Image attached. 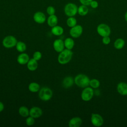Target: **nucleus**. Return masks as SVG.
<instances>
[{
	"mask_svg": "<svg viewBox=\"0 0 127 127\" xmlns=\"http://www.w3.org/2000/svg\"><path fill=\"white\" fill-rule=\"evenodd\" d=\"M77 6L71 2L67 3L64 8V12L65 14L68 17H72L75 16L77 13Z\"/></svg>",
	"mask_w": 127,
	"mask_h": 127,
	"instance_id": "20e7f679",
	"label": "nucleus"
},
{
	"mask_svg": "<svg viewBox=\"0 0 127 127\" xmlns=\"http://www.w3.org/2000/svg\"><path fill=\"white\" fill-rule=\"evenodd\" d=\"M83 32V28L80 25H76L71 27L69 30L70 35L74 38L79 37Z\"/></svg>",
	"mask_w": 127,
	"mask_h": 127,
	"instance_id": "1a4fd4ad",
	"label": "nucleus"
},
{
	"mask_svg": "<svg viewBox=\"0 0 127 127\" xmlns=\"http://www.w3.org/2000/svg\"><path fill=\"white\" fill-rule=\"evenodd\" d=\"M42 53L39 51L35 52L33 55V58L37 61H39L42 58Z\"/></svg>",
	"mask_w": 127,
	"mask_h": 127,
	"instance_id": "c85d7f7f",
	"label": "nucleus"
},
{
	"mask_svg": "<svg viewBox=\"0 0 127 127\" xmlns=\"http://www.w3.org/2000/svg\"><path fill=\"white\" fill-rule=\"evenodd\" d=\"M74 83L78 87L84 88L89 85L90 79L84 74H78L74 78Z\"/></svg>",
	"mask_w": 127,
	"mask_h": 127,
	"instance_id": "f03ea898",
	"label": "nucleus"
},
{
	"mask_svg": "<svg viewBox=\"0 0 127 127\" xmlns=\"http://www.w3.org/2000/svg\"><path fill=\"white\" fill-rule=\"evenodd\" d=\"M91 122L94 126L99 127L103 125L104 123V119L100 115L96 113H92Z\"/></svg>",
	"mask_w": 127,
	"mask_h": 127,
	"instance_id": "6e6552de",
	"label": "nucleus"
},
{
	"mask_svg": "<svg viewBox=\"0 0 127 127\" xmlns=\"http://www.w3.org/2000/svg\"><path fill=\"white\" fill-rule=\"evenodd\" d=\"M89 9L87 6L81 4L79 7H78L77 13L80 16H85L87 15L88 13Z\"/></svg>",
	"mask_w": 127,
	"mask_h": 127,
	"instance_id": "5701e85b",
	"label": "nucleus"
},
{
	"mask_svg": "<svg viewBox=\"0 0 127 127\" xmlns=\"http://www.w3.org/2000/svg\"><path fill=\"white\" fill-rule=\"evenodd\" d=\"M97 32L101 37L109 36L111 33V30L109 25L105 23H101L97 27Z\"/></svg>",
	"mask_w": 127,
	"mask_h": 127,
	"instance_id": "423d86ee",
	"label": "nucleus"
},
{
	"mask_svg": "<svg viewBox=\"0 0 127 127\" xmlns=\"http://www.w3.org/2000/svg\"><path fill=\"white\" fill-rule=\"evenodd\" d=\"M42 114V110L38 107H32L29 110V116L33 117L34 119L40 117Z\"/></svg>",
	"mask_w": 127,
	"mask_h": 127,
	"instance_id": "f8f14e48",
	"label": "nucleus"
},
{
	"mask_svg": "<svg viewBox=\"0 0 127 127\" xmlns=\"http://www.w3.org/2000/svg\"><path fill=\"white\" fill-rule=\"evenodd\" d=\"M73 52L71 50L64 49L60 53L58 57V61L61 64H65L70 61Z\"/></svg>",
	"mask_w": 127,
	"mask_h": 127,
	"instance_id": "f257e3e1",
	"label": "nucleus"
},
{
	"mask_svg": "<svg viewBox=\"0 0 127 127\" xmlns=\"http://www.w3.org/2000/svg\"><path fill=\"white\" fill-rule=\"evenodd\" d=\"M46 11H47V13L49 15H53V14H55V9L52 6H49L47 8Z\"/></svg>",
	"mask_w": 127,
	"mask_h": 127,
	"instance_id": "c756f323",
	"label": "nucleus"
},
{
	"mask_svg": "<svg viewBox=\"0 0 127 127\" xmlns=\"http://www.w3.org/2000/svg\"><path fill=\"white\" fill-rule=\"evenodd\" d=\"M58 18L55 14L49 15L47 19V24L50 27H54L57 25Z\"/></svg>",
	"mask_w": 127,
	"mask_h": 127,
	"instance_id": "a211bd4d",
	"label": "nucleus"
},
{
	"mask_svg": "<svg viewBox=\"0 0 127 127\" xmlns=\"http://www.w3.org/2000/svg\"><path fill=\"white\" fill-rule=\"evenodd\" d=\"M125 44V40L122 38H118L117 39L114 43V47L118 50H121L123 48Z\"/></svg>",
	"mask_w": 127,
	"mask_h": 127,
	"instance_id": "4be33fe9",
	"label": "nucleus"
},
{
	"mask_svg": "<svg viewBox=\"0 0 127 127\" xmlns=\"http://www.w3.org/2000/svg\"><path fill=\"white\" fill-rule=\"evenodd\" d=\"M51 32L55 36H60L63 34L64 29L62 26L57 25L52 27Z\"/></svg>",
	"mask_w": 127,
	"mask_h": 127,
	"instance_id": "6ab92c4d",
	"label": "nucleus"
},
{
	"mask_svg": "<svg viewBox=\"0 0 127 127\" xmlns=\"http://www.w3.org/2000/svg\"><path fill=\"white\" fill-rule=\"evenodd\" d=\"M100 85V81L95 78H93L92 79L90 80V82H89V85L92 88H98Z\"/></svg>",
	"mask_w": 127,
	"mask_h": 127,
	"instance_id": "bb28decb",
	"label": "nucleus"
},
{
	"mask_svg": "<svg viewBox=\"0 0 127 127\" xmlns=\"http://www.w3.org/2000/svg\"><path fill=\"white\" fill-rule=\"evenodd\" d=\"M64 47L68 50H72L74 46V41L71 38H67L64 41Z\"/></svg>",
	"mask_w": 127,
	"mask_h": 127,
	"instance_id": "aec40b11",
	"label": "nucleus"
},
{
	"mask_svg": "<svg viewBox=\"0 0 127 127\" xmlns=\"http://www.w3.org/2000/svg\"><path fill=\"white\" fill-rule=\"evenodd\" d=\"M53 48L56 52L60 53L65 48L64 41L61 39H56L53 42Z\"/></svg>",
	"mask_w": 127,
	"mask_h": 127,
	"instance_id": "9d476101",
	"label": "nucleus"
},
{
	"mask_svg": "<svg viewBox=\"0 0 127 127\" xmlns=\"http://www.w3.org/2000/svg\"><path fill=\"white\" fill-rule=\"evenodd\" d=\"M81 4L86 6L90 5V4L92 0H79Z\"/></svg>",
	"mask_w": 127,
	"mask_h": 127,
	"instance_id": "473e14b6",
	"label": "nucleus"
},
{
	"mask_svg": "<svg viewBox=\"0 0 127 127\" xmlns=\"http://www.w3.org/2000/svg\"><path fill=\"white\" fill-rule=\"evenodd\" d=\"M66 24L69 27H72L77 24V20L74 16L68 17L66 20Z\"/></svg>",
	"mask_w": 127,
	"mask_h": 127,
	"instance_id": "a878e982",
	"label": "nucleus"
},
{
	"mask_svg": "<svg viewBox=\"0 0 127 127\" xmlns=\"http://www.w3.org/2000/svg\"><path fill=\"white\" fill-rule=\"evenodd\" d=\"M82 123V119L78 117H75L71 118L68 122L69 127H79Z\"/></svg>",
	"mask_w": 127,
	"mask_h": 127,
	"instance_id": "2eb2a0df",
	"label": "nucleus"
},
{
	"mask_svg": "<svg viewBox=\"0 0 127 127\" xmlns=\"http://www.w3.org/2000/svg\"><path fill=\"white\" fill-rule=\"evenodd\" d=\"M19 115L23 117H27L29 116V110L28 108L24 106H22L18 109Z\"/></svg>",
	"mask_w": 127,
	"mask_h": 127,
	"instance_id": "b1692460",
	"label": "nucleus"
},
{
	"mask_svg": "<svg viewBox=\"0 0 127 127\" xmlns=\"http://www.w3.org/2000/svg\"><path fill=\"white\" fill-rule=\"evenodd\" d=\"M74 83V78L70 76H66L64 77L63 80V86L64 88H69L71 87L73 83Z\"/></svg>",
	"mask_w": 127,
	"mask_h": 127,
	"instance_id": "dca6fc26",
	"label": "nucleus"
},
{
	"mask_svg": "<svg viewBox=\"0 0 127 127\" xmlns=\"http://www.w3.org/2000/svg\"><path fill=\"white\" fill-rule=\"evenodd\" d=\"M53 96V91L49 87H43L39 91V97L44 101L50 100Z\"/></svg>",
	"mask_w": 127,
	"mask_h": 127,
	"instance_id": "7ed1b4c3",
	"label": "nucleus"
},
{
	"mask_svg": "<svg viewBox=\"0 0 127 127\" xmlns=\"http://www.w3.org/2000/svg\"><path fill=\"white\" fill-rule=\"evenodd\" d=\"M15 47L16 50L20 53H23L26 50V45L25 43L22 41H17Z\"/></svg>",
	"mask_w": 127,
	"mask_h": 127,
	"instance_id": "393cba45",
	"label": "nucleus"
},
{
	"mask_svg": "<svg viewBox=\"0 0 127 127\" xmlns=\"http://www.w3.org/2000/svg\"><path fill=\"white\" fill-rule=\"evenodd\" d=\"M17 42V39L12 35H8L5 37L2 41V45L7 49L12 48L16 46Z\"/></svg>",
	"mask_w": 127,
	"mask_h": 127,
	"instance_id": "39448f33",
	"label": "nucleus"
},
{
	"mask_svg": "<svg viewBox=\"0 0 127 127\" xmlns=\"http://www.w3.org/2000/svg\"><path fill=\"white\" fill-rule=\"evenodd\" d=\"M25 122H26V124L28 126H31L32 125H33L35 123V120L34 118L31 116H29V117H27V118H26V120H25Z\"/></svg>",
	"mask_w": 127,
	"mask_h": 127,
	"instance_id": "cd10ccee",
	"label": "nucleus"
},
{
	"mask_svg": "<svg viewBox=\"0 0 127 127\" xmlns=\"http://www.w3.org/2000/svg\"><path fill=\"white\" fill-rule=\"evenodd\" d=\"M94 95V90L92 87L84 88L81 94V98L84 101H89L92 99Z\"/></svg>",
	"mask_w": 127,
	"mask_h": 127,
	"instance_id": "0eeeda50",
	"label": "nucleus"
},
{
	"mask_svg": "<svg viewBox=\"0 0 127 127\" xmlns=\"http://www.w3.org/2000/svg\"><path fill=\"white\" fill-rule=\"evenodd\" d=\"M38 64L37 61L33 58L30 59L27 64V67L30 71H34L38 68Z\"/></svg>",
	"mask_w": 127,
	"mask_h": 127,
	"instance_id": "f3484780",
	"label": "nucleus"
},
{
	"mask_svg": "<svg viewBox=\"0 0 127 127\" xmlns=\"http://www.w3.org/2000/svg\"><path fill=\"white\" fill-rule=\"evenodd\" d=\"M33 19L35 22L38 24H43L46 21V17L43 12L37 11L34 13Z\"/></svg>",
	"mask_w": 127,
	"mask_h": 127,
	"instance_id": "9b49d317",
	"label": "nucleus"
},
{
	"mask_svg": "<svg viewBox=\"0 0 127 127\" xmlns=\"http://www.w3.org/2000/svg\"><path fill=\"white\" fill-rule=\"evenodd\" d=\"M111 42V39L109 36L103 37L102 38V43L104 45H108Z\"/></svg>",
	"mask_w": 127,
	"mask_h": 127,
	"instance_id": "7c9ffc66",
	"label": "nucleus"
},
{
	"mask_svg": "<svg viewBox=\"0 0 127 127\" xmlns=\"http://www.w3.org/2000/svg\"><path fill=\"white\" fill-rule=\"evenodd\" d=\"M118 92L123 96L127 95V83L124 82H120L117 86Z\"/></svg>",
	"mask_w": 127,
	"mask_h": 127,
	"instance_id": "4468645a",
	"label": "nucleus"
},
{
	"mask_svg": "<svg viewBox=\"0 0 127 127\" xmlns=\"http://www.w3.org/2000/svg\"><path fill=\"white\" fill-rule=\"evenodd\" d=\"M29 60L30 59L28 55L24 52L19 54L17 58V61L18 63L21 65L27 64Z\"/></svg>",
	"mask_w": 127,
	"mask_h": 127,
	"instance_id": "ddd939ff",
	"label": "nucleus"
},
{
	"mask_svg": "<svg viewBox=\"0 0 127 127\" xmlns=\"http://www.w3.org/2000/svg\"><path fill=\"white\" fill-rule=\"evenodd\" d=\"M29 90L32 93H36L39 91L40 89V85L35 82H31L28 85Z\"/></svg>",
	"mask_w": 127,
	"mask_h": 127,
	"instance_id": "412c9836",
	"label": "nucleus"
},
{
	"mask_svg": "<svg viewBox=\"0 0 127 127\" xmlns=\"http://www.w3.org/2000/svg\"><path fill=\"white\" fill-rule=\"evenodd\" d=\"M4 108V106L3 104L1 101H0V113L3 110Z\"/></svg>",
	"mask_w": 127,
	"mask_h": 127,
	"instance_id": "72a5a7b5",
	"label": "nucleus"
},
{
	"mask_svg": "<svg viewBox=\"0 0 127 127\" xmlns=\"http://www.w3.org/2000/svg\"><path fill=\"white\" fill-rule=\"evenodd\" d=\"M125 20L127 22V11L126 12L125 14Z\"/></svg>",
	"mask_w": 127,
	"mask_h": 127,
	"instance_id": "f704fd0d",
	"label": "nucleus"
},
{
	"mask_svg": "<svg viewBox=\"0 0 127 127\" xmlns=\"http://www.w3.org/2000/svg\"><path fill=\"white\" fill-rule=\"evenodd\" d=\"M90 6L92 8H96L98 7L99 5V3L98 2V1L97 0H92V1L91 2L90 4Z\"/></svg>",
	"mask_w": 127,
	"mask_h": 127,
	"instance_id": "2f4dec72",
	"label": "nucleus"
}]
</instances>
